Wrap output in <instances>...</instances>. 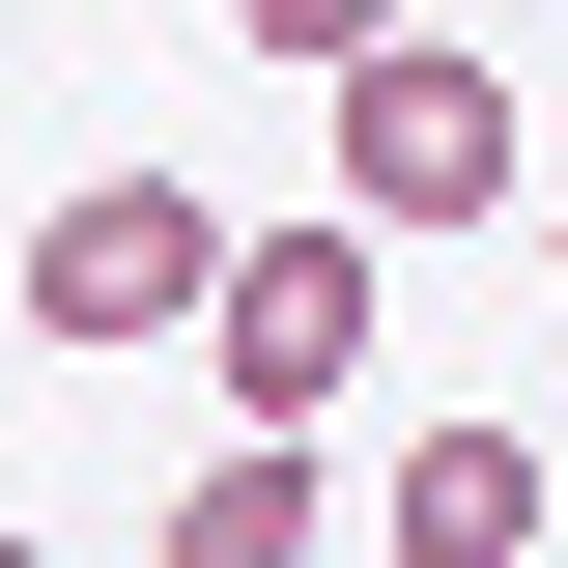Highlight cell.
Masks as SVG:
<instances>
[{"label": "cell", "instance_id": "cell-1", "mask_svg": "<svg viewBox=\"0 0 568 568\" xmlns=\"http://www.w3.org/2000/svg\"><path fill=\"white\" fill-rule=\"evenodd\" d=\"M313 114H342V227H484L511 171H540L484 29H398V58H369V85H313Z\"/></svg>", "mask_w": 568, "mask_h": 568}, {"label": "cell", "instance_id": "cell-2", "mask_svg": "<svg viewBox=\"0 0 568 568\" xmlns=\"http://www.w3.org/2000/svg\"><path fill=\"white\" fill-rule=\"evenodd\" d=\"M227 256H256L227 200H171V171H85V200L29 227V342H227Z\"/></svg>", "mask_w": 568, "mask_h": 568}, {"label": "cell", "instance_id": "cell-3", "mask_svg": "<svg viewBox=\"0 0 568 568\" xmlns=\"http://www.w3.org/2000/svg\"><path fill=\"white\" fill-rule=\"evenodd\" d=\"M342 369H369V227H256L227 256V426H342Z\"/></svg>", "mask_w": 568, "mask_h": 568}, {"label": "cell", "instance_id": "cell-4", "mask_svg": "<svg viewBox=\"0 0 568 568\" xmlns=\"http://www.w3.org/2000/svg\"><path fill=\"white\" fill-rule=\"evenodd\" d=\"M369 540L398 568H540V426H426L398 484H369Z\"/></svg>", "mask_w": 568, "mask_h": 568}, {"label": "cell", "instance_id": "cell-5", "mask_svg": "<svg viewBox=\"0 0 568 568\" xmlns=\"http://www.w3.org/2000/svg\"><path fill=\"white\" fill-rule=\"evenodd\" d=\"M142 568H313V455H256V426H227L200 484L142 511Z\"/></svg>", "mask_w": 568, "mask_h": 568}, {"label": "cell", "instance_id": "cell-6", "mask_svg": "<svg viewBox=\"0 0 568 568\" xmlns=\"http://www.w3.org/2000/svg\"><path fill=\"white\" fill-rule=\"evenodd\" d=\"M227 29H256V58H313V85H369V58L426 29V0H227Z\"/></svg>", "mask_w": 568, "mask_h": 568}, {"label": "cell", "instance_id": "cell-7", "mask_svg": "<svg viewBox=\"0 0 568 568\" xmlns=\"http://www.w3.org/2000/svg\"><path fill=\"white\" fill-rule=\"evenodd\" d=\"M0 568H58V540H29V511H0Z\"/></svg>", "mask_w": 568, "mask_h": 568}, {"label": "cell", "instance_id": "cell-8", "mask_svg": "<svg viewBox=\"0 0 568 568\" xmlns=\"http://www.w3.org/2000/svg\"><path fill=\"white\" fill-rule=\"evenodd\" d=\"M540 284H568V227H540Z\"/></svg>", "mask_w": 568, "mask_h": 568}]
</instances>
